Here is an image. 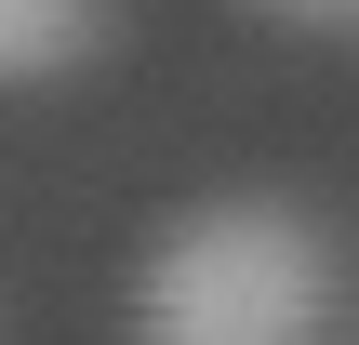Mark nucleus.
I'll use <instances>...</instances> for the list:
<instances>
[{
	"mask_svg": "<svg viewBox=\"0 0 359 345\" xmlns=\"http://www.w3.org/2000/svg\"><path fill=\"white\" fill-rule=\"evenodd\" d=\"M266 13H293V27H346V40H359V0H266Z\"/></svg>",
	"mask_w": 359,
	"mask_h": 345,
	"instance_id": "nucleus-3",
	"label": "nucleus"
},
{
	"mask_svg": "<svg viewBox=\"0 0 359 345\" xmlns=\"http://www.w3.org/2000/svg\"><path fill=\"white\" fill-rule=\"evenodd\" d=\"M147 345H320L333 332V239L293 199H200L147 279H133Z\"/></svg>",
	"mask_w": 359,
	"mask_h": 345,
	"instance_id": "nucleus-1",
	"label": "nucleus"
},
{
	"mask_svg": "<svg viewBox=\"0 0 359 345\" xmlns=\"http://www.w3.org/2000/svg\"><path fill=\"white\" fill-rule=\"evenodd\" d=\"M107 40V0H0V80H53Z\"/></svg>",
	"mask_w": 359,
	"mask_h": 345,
	"instance_id": "nucleus-2",
	"label": "nucleus"
},
{
	"mask_svg": "<svg viewBox=\"0 0 359 345\" xmlns=\"http://www.w3.org/2000/svg\"><path fill=\"white\" fill-rule=\"evenodd\" d=\"M320 345H333V332H320Z\"/></svg>",
	"mask_w": 359,
	"mask_h": 345,
	"instance_id": "nucleus-4",
	"label": "nucleus"
}]
</instances>
